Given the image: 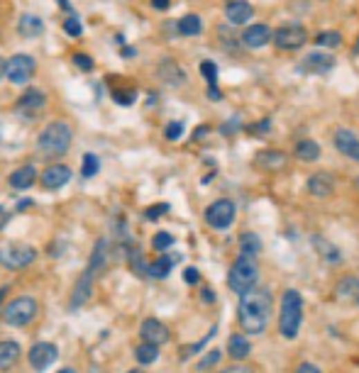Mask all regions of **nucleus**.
Listing matches in <instances>:
<instances>
[{
    "label": "nucleus",
    "mask_w": 359,
    "mask_h": 373,
    "mask_svg": "<svg viewBox=\"0 0 359 373\" xmlns=\"http://www.w3.org/2000/svg\"><path fill=\"white\" fill-rule=\"evenodd\" d=\"M169 6H172V0H151V8H154V10H167Z\"/></svg>",
    "instance_id": "de8ad7c7"
},
{
    "label": "nucleus",
    "mask_w": 359,
    "mask_h": 373,
    "mask_svg": "<svg viewBox=\"0 0 359 373\" xmlns=\"http://www.w3.org/2000/svg\"><path fill=\"white\" fill-rule=\"evenodd\" d=\"M17 358H20V344L0 342V371H10Z\"/></svg>",
    "instance_id": "a878e982"
},
{
    "label": "nucleus",
    "mask_w": 359,
    "mask_h": 373,
    "mask_svg": "<svg viewBox=\"0 0 359 373\" xmlns=\"http://www.w3.org/2000/svg\"><path fill=\"white\" fill-rule=\"evenodd\" d=\"M315 44H320V47H340V44H342V35H340L338 30L317 32V35H315Z\"/></svg>",
    "instance_id": "473e14b6"
},
{
    "label": "nucleus",
    "mask_w": 359,
    "mask_h": 373,
    "mask_svg": "<svg viewBox=\"0 0 359 373\" xmlns=\"http://www.w3.org/2000/svg\"><path fill=\"white\" fill-rule=\"evenodd\" d=\"M59 6H62V8H66V10H68V0H59Z\"/></svg>",
    "instance_id": "5fc2aeb1"
},
{
    "label": "nucleus",
    "mask_w": 359,
    "mask_h": 373,
    "mask_svg": "<svg viewBox=\"0 0 359 373\" xmlns=\"http://www.w3.org/2000/svg\"><path fill=\"white\" fill-rule=\"evenodd\" d=\"M234 220V202L228 198H220V200L210 202L208 210H205V222L215 229H228Z\"/></svg>",
    "instance_id": "6e6552de"
},
{
    "label": "nucleus",
    "mask_w": 359,
    "mask_h": 373,
    "mask_svg": "<svg viewBox=\"0 0 359 373\" xmlns=\"http://www.w3.org/2000/svg\"><path fill=\"white\" fill-rule=\"evenodd\" d=\"M140 334L145 344H151V347H162V344L169 342V327L159 320H145Z\"/></svg>",
    "instance_id": "4468645a"
},
{
    "label": "nucleus",
    "mask_w": 359,
    "mask_h": 373,
    "mask_svg": "<svg viewBox=\"0 0 359 373\" xmlns=\"http://www.w3.org/2000/svg\"><path fill=\"white\" fill-rule=\"evenodd\" d=\"M271 315V293L261 285H255L239 296L237 320L242 332L247 334H261Z\"/></svg>",
    "instance_id": "f257e3e1"
},
{
    "label": "nucleus",
    "mask_w": 359,
    "mask_h": 373,
    "mask_svg": "<svg viewBox=\"0 0 359 373\" xmlns=\"http://www.w3.org/2000/svg\"><path fill=\"white\" fill-rule=\"evenodd\" d=\"M71 146V127L66 122H49L37 140V149L42 156H64Z\"/></svg>",
    "instance_id": "f03ea898"
},
{
    "label": "nucleus",
    "mask_w": 359,
    "mask_h": 373,
    "mask_svg": "<svg viewBox=\"0 0 359 373\" xmlns=\"http://www.w3.org/2000/svg\"><path fill=\"white\" fill-rule=\"evenodd\" d=\"M98 169H100L98 156H95V154H86L84 156V169H81V171H84V176L86 178L95 176V173H98Z\"/></svg>",
    "instance_id": "4c0bfd02"
},
{
    "label": "nucleus",
    "mask_w": 359,
    "mask_h": 373,
    "mask_svg": "<svg viewBox=\"0 0 359 373\" xmlns=\"http://www.w3.org/2000/svg\"><path fill=\"white\" fill-rule=\"evenodd\" d=\"M252 352V344L247 342L245 334H232V337L228 339V354L234 358V361H242V358H247Z\"/></svg>",
    "instance_id": "393cba45"
},
{
    "label": "nucleus",
    "mask_w": 359,
    "mask_h": 373,
    "mask_svg": "<svg viewBox=\"0 0 359 373\" xmlns=\"http://www.w3.org/2000/svg\"><path fill=\"white\" fill-rule=\"evenodd\" d=\"M257 278H259V269H257V261L250 259V256H237L230 269V276H228V283L234 293H247L250 288L257 285Z\"/></svg>",
    "instance_id": "20e7f679"
},
{
    "label": "nucleus",
    "mask_w": 359,
    "mask_h": 373,
    "mask_svg": "<svg viewBox=\"0 0 359 373\" xmlns=\"http://www.w3.org/2000/svg\"><path fill=\"white\" fill-rule=\"evenodd\" d=\"M308 193L313 198H328L335 191V181L330 173H315V176L308 178Z\"/></svg>",
    "instance_id": "6ab92c4d"
},
{
    "label": "nucleus",
    "mask_w": 359,
    "mask_h": 373,
    "mask_svg": "<svg viewBox=\"0 0 359 373\" xmlns=\"http://www.w3.org/2000/svg\"><path fill=\"white\" fill-rule=\"evenodd\" d=\"M6 293H8V288H0V303H3V298H6Z\"/></svg>",
    "instance_id": "864d4df0"
},
{
    "label": "nucleus",
    "mask_w": 359,
    "mask_h": 373,
    "mask_svg": "<svg viewBox=\"0 0 359 373\" xmlns=\"http://www.w3.org/2000/svg\"><path fill=\"white\" fill-rule=\"evenodd\" d=\"M37 71V61L30 57V54H15V57L8 61V81L20 86V83H27Z\"/></svg>",
    "instance_id": "1a4fd4ad"
},
{
    "label": "nucleus",
    "mask_w": 359,
    "mask_h": 373,
    "mask_svg": "<svg viewBox=\"0 0 359 373\" xmlns=\"http://www.w3.org/2000/svg\"><path fill=\"white\" fill-rule=\"evenodd\" d=\"M333 144L338 151H342L347 159L359 161V137L352 130H338L333 137Z\"/></svg>",
    "instance_id": "dca6fc26"
},
{
    "label": "nucleus",
    "mask_w": 359,
    "mask_h": 373,
    "mask_svg": "<svg viewBox=\"0 0 359 373\" xmlns=\"http://www.w3.org/2000/svg\"><path fill=\"white\" fill-rule=\"evenodd\" d=\"M64 32H66L68 37H81V32H84V25H81V20H78L76 12H71V15L64 20Z\"/></svg>",
    "instance_id": "c9c22d12"
},
{
    "label": "nucleus",
    "mask_w": 359,
    "mask_h": 373,
    "mask_svg": "<svg viewBox=\"0 0 359 373\" xmlns=\"http://www.w3.org/2000/svg\"><path fill=\"white\" fill-rule=\"evenodd\" d=\"M183 278H186V283H198V280H201V276H198V271H196V269H186Z\"/></svg>",
    "instance_id": "49530a36"
},
{
    "label": "nucleus",
    "mask_w": 359,
    "mask_h": 373,
    "mask_svg": "<svg viewBox=\"0 0 359 373\" xmlns=\"http://www.w3.org/2000/svg\"><path fill=\"white\" fill-rule=\"evenodd\" d=\"M151 247L159 249V251H167V249L174 247V237L169 232H156L154 239H151Z\"/></svg>",
    "instance_id": "e433bc0d"
},
{
    "label": "nucleus",
    "mask_w": 359,
    "mask_h": 373,
    "mask_svg": "<svg viewBox=\"0 0 359 373\" xmlns=\"http://www.w3.org/2000/svg\"><path fill=\"white\" fill-rule=\"evenodd\" d=\"M176 32L181 37H198L201 32H203V22H201V17L198 15L188 12V15H183L181 20L176 22Z\"/></svg>",
    "instance_id": "bb28decb"
},
{
    "label": "nucleus",
    "mask_w": 359,
    "mask_h": 373,
    "mask_svg": "<svg viewBox=\"0 0 359 373\" xmlns=\"http://www.w3.org/2000/svg\"><path fill=\"white\" fill-rule=\"evenodd\" d=\"M105 259H108V249H105V242L100 239L98 247L93 249V256H91L89 261V274H100V271L105 269Z\"/></svg>",
    "instance_id": "c756f323"
},
{
    "label": "nucleus",
    "mask_w": 359,
    "mask_h": 373,
    "mask_svg": "<svg viewBox=\"0 0 359 373\" xmlns=\"http://www.w3.org/2000/svg\"><path fill=\"white\" fill-rule=\"evenodd\" d=\"M201 73L208 81V88H218V66H215V61H210V59L201 61Z\"/></svg>",
    "instance_id": "f704fd0d"
},
{
    "label": "nucleus",
    "mask_w": 359,
    "mask_h": 373,
    "mask_svg": "<svg viewBox=\"0 0 359 373\" xmlns=\"http://www.w3.org/2000/svg\"><path fill=\"white\" fill-rule=\"evenodd\" d=\"M6 224H8V210H6L3 205H0V229L6 227Z\"/></svg>",
    "instance_id": "09e8293b"
},
{
    "label": "nucleus",
    "mask_w": 359,
    "mask_h": 373,
    "mask_svg": "<svg viewBox=\"0 0 359 373\" xmlns=\"http://www.w3.org/2000/svg\"><path fill=\"white\" fill-rule=\"evenodd\" d=\"M261 251V239L259 234L255 232H245L242 237H239V256H250V259H255L257 254Z\"/></svg>",
    "instance_id": "cd10ccee"
},
{
    "label": "nucleus",
    "mask_w": 359,
    "mask_h": 373,
    "mask_svg": "<svg viewBox=\"0 0 359 373\" xmlns=\"http://www.w3.org/2000/svg\"><path fill=\"white\" fill-rule=\"evenodd\" d=\"M37 251L27 244H17V242H8L0 247V264L10 271H20L25 266H30L35 261Z\"/></svg>",
    "instance_id": "39448f33"
},
{
    "label": "nucleus",
    "mask_w": 359,
    "mask_h": 373,
    "mask_svg": "<svg viewBox=\"0 0 359 373\" xmlns=\"http://www.w3.org/2000/svg\"><path fill=\"white\" fill-rule=\"evenodd\" d=\"M68 178H71V171H68L64 164H54L49 166L47 171L42 173V186L47 188V191H59L62 186H66Z\"/></svg>",
    "instance_id": "a211bd4d"
},
{
    "label": "nucleus",
    "mask_w": 359,
    "mask_h": 373,
    "mask_svg": "<svg viewBox=\"0 0 359 373\" xmlns=\"http://www.w3.org/2000/svg\"><path fill=\"white\" fill-rule=\"evenodd\" d=\"M127 373H142V371H137V368H135V371H127Z\"/></svg>",
    "instance_id": "4d7b16f0"
},
{
    "label": "nucleus",
    "mask_w": 359,
    "mask_h": 373,
    "mask_svg": "<svg viewBox=\"0 0 359 373\" xmlns=\"http://www.w3.org/2000/svg\"><path fill=\"white\" fill-rule=\"evenodd\" d=\"M44 108V93L37 88H30L25 90V93L20 95V100H17V110L25 115H32V113H39V110Z\"/></svg>",
    "instance_id": "412c9836"
},
{
    "label": "nucleus",
    "mask_w": 359,
    "mask_h": 373,
    "mask_svg": "<svg viewBox=\"0 0 359 373\" xmlns=\"http://www.w3.org/2000/svg\"><path fill=\"white\" fill-rule=\"evenodd\" d=\"M255 164L259 166L261 171L276 173V171H284L288 166V156L284 154L282 149H264L255 156Z\"/></svg>",
    "instance_id": "ddd939ff"
},
{
    "label": "nucleus",
    "mask_w": 359,
    "mask_h": 373,
    "mask_svg": "<svg viewBox=\"0 0 359 373\" xmlns=\"http://www.w3.org/2000/svg\"><path fill=\"white\" fill-rule=\"evenodd\" d=\"M169 210V205L167 202H162V205H154V207H149V210H147V218L149 220H156L159 218V215H164Z\"/></svg>",
    "instance_id": "37998d69"
},
{
    "label": "nucleus",
    "mask_w": 359,
    "mask_h": 373,
    "mask_svg": "<svg viewBox=\"0 0 359 373\" xmlns=\"http://www.w3.org/2000/svg\"><path fill=\"white\" fill-rule=\"evenodd\" d=\"M27 358H30V366L35 368V371H47V368L59 358V349L49 342H37L35 347L30 349Z\"/></svg>",
    "instance_id": "9b49d317"
},
{
    "label": "nucleus",
    "mask_w": 359,
    "mask_h": 373,
    "mask_svg": "<svg viewBox=\"0 0 359 373\" xmlns=\"http://www.w3.org/2000/svg\"><path fill=\"white\" fill-rule=\"evenodd\" d=\"M8 76V61L3 57H0V81H3V78Z\"/></svg>",
    "instance_id": "8fccbe9b"
},
{
    "label": "nucleus",
    "mask_w": 359,
    "mask_h": 373,
    "mask_svg": "<svg viewBox=\"0 0 359 373\" xmlns=\"http://www.w3.org/2000/svg\"><path fill=\"white\" fill-rule=\"evenodd\" d=\"M296 373H323V371H320V368H317L315 366V363H301V366H298V371Z\"/></svg>",
    "instance_id": "a18cd8bd"
},
{
    "label": "nucleus",
    "mask_w": 359,
    "mask_h": 373,
    "mask_svg": "<svg viewBox=\"0 0 359 373\" xmlns=\"http://www.w3.org/2000/svg\"><path fill=\"white\" fill-rule=\"evenodd\" d=\"M178 261V256H162L159 261H154V264L149 266V276H154V278H167L169 271H172V266Z\"/></svg>",
    "instance_id": "7c9ffc66"
},
{
    "label": "nucleus",
    "mask_w": 359,
    "mask_h": 373,
    "mask_svg": "<svg viewBox=\"0 0 359 373\" xmlns=\"http://www.w3.org/2000/svg\"><path fill=\"white\" fill-rule=\"evenodd\" d=\"M135 358L142 363V366H149L159 358V347H151V344H140L135 349Z\"/></svg>",
    "instance_id": "2f4dec72"
},
{
    "label": "nucleus",
    "mask_w": 359,
    "mask_h": 373,
    "mask_svg": "<svg viewBox=\"0 0 359 373\" xmlns=\"http://www.w3.org/2000/svg\"><path fill=\"white\" fill-rule=\"evenodd\" d=\"M91 285H93V274L86 271L81 278H78L76 288H73V296H71V307H81L91 296Z\"/></svg>",
    "instance_id": "b1692460"
},
{
    "label": "nucleus",
    "mask_w": 359,
    "mask_h": 373,
    "mask_svg": "<svg viewBox=\"0 0 359 373\" xmlns=\"http://www.w3.org/2000/svg\"><path fill=\"white\" fill-rule=\"evenodd\" d=\"M293 154H296V159H301V161H317L320 159V144L317 142H313V140H301L296 144V149H293Z\"/></svg>",
    "instance_id": "c85d7f7f"
},
{
    "label": "nucleus",
    "mask_w": 359,
    "mask_h": 373,
    "mask_svg": "<svg viewBox=\"0 0 359 373\" xmlns=\"http://www.w3.org/2000/svg\"><path fill=\"white\" fill-rule=\"evenodd\" d=\"M223 373H250V368H247V366H232V368H228V371H223Z\"/></svg>",
    "instance_id": "3c124183"
},
{
    "label": "nucleus",
    "mask_w": 359,
    "mask_h": 373,
    "mask_svg": "<svg viewBox=\"0 0 359 373\" xmlns=\"http://www.w3.org/2000/svg\"><path fill=\"white\" fill-rule=\"evenodd\" d=\"M315 249H317V254H323L325 261H330V264H338V261L342 259V254H340L330 242H325V239H315Z\"/></svg>",
    "instance_id": "72a5a7b5"
},
{
    "label": "nucleus",
    "mask_w": 359,
    "mask_h": 373,
    "mask_svg": "<svg viewBox=\"0 0 359 373\" xmlns=\"http://www.w3.org/2000/svg\"><path fill=\"white\" fill-rule=\"evenodd\" d=\"M269 119H261V122H257V124H252L250 130H252V135H264V130H269Z\"/></svg>",
    "instance_id": "c03bdc74"
},
{
    "label": "nucleus",
    "mask_w": 359,
    "mask_h": 373,
    "mask_svg": "<svg viewBox=\"0 0 359 373\" xmlns=\"http://www.w3.org/2000/svg\"><path fill=\"white\" fill-rule=\"evenodd\" d=\"M59 373H76V371H73V368H62Z\"/></svg>",
    "instance_id": "6e6d98bb"
},
{
    "label": "nucleus",
    "mask_w": 359,
    "mask_h": 373,
    "mask_svg": "<svg viewBox=\"0 0 359 373\" xmlns=\"http://www.w3.org/2000/svg\"><path fill=\"white\" fill-rule=\"evenodd\" d=\"M271 39H274V32H271L266 25H250L245 32H242V44L250 49L266 47Z\"/></svg>",
    "instance_id": "2eb2a0df"
},
{
    "label": "nucleus",
    "mask_w": 359,
    "mask_h": 373,
    "mask_svg": "<svg viewBox=\"0 0 359 373\" xmlns=\"http://www.w3.org/2000/svg\"><path fill=\"white\" fill-rule=\"evenodd\" d=\"M308 41V32L303 25L298 22H288V25H282L274 32V44L276 49L282 52H293V49H301Z\"/></svg>",
    "instance_id": "423d86ee"
},
{
    "label": "nucleus",
    "mask_w": 359,
    "mask_h": 373,
    "mask_svg": "<svg viewBox=\"0 0 359 373\" xmlns=\"http://www.w3.org/2000/svg\"><path fill=\"white\" fill-rule=\"evenodd\" d=\"M220 361V352H210L205 354L203 358H201V363H198V371H208L210 366H215V363Z\"/></svg>",
    "instance_id": "a19ab883"
},
{
    "label": "nucleus",
    "mask_w": 359,
    "mask_h": 373,
    "mask_svg": "<svg viewBox=\"0 0 359 373\" xmlns=\"http://www.w3.org/2000/svg\"><path fill=\"white\" fill-rule=\"evenodd\" d=\"M8 181H10V186L15 188V191H27V188L37 181V169L35 166H20L17 171L10 173Z\"/></svg>",
    "instance_id": "5701e85b"
},
{
    "label": "nucleus",
    "mask_w": 359,
    "mask_h": 373,
    "mask_svg": "<svg viewBox=\"0 0 359 373\" xmlns=\"http://www.w3.org/2000/svg\"><path fill=\"white\" fill-rule=\"evenodd\" d=\"M122 57H125V59L135 57V47H122Z\"/></svg>",
    "instance_id": "603ef678"
},
{
    "label": "nucleus",
    "mask_w": 359,
    "mask_h": 373,
    "mask_svg": "<svg viewBox=\"0 0 359 373\" xmlns=\"http://www.w3.org/2000/svg\"><path fill=\"white\" fill-rule=\"evenodd\" d=\"M335 298L347 307H359V278L357 276H344L335 285Z\"/></svg>",
    "instance_id": "f8f14e48"
},
{
    "label": "nucleus",
    "mask_w": 359,
    "mask_h": 373,
    "mask_svg": "<svg viewBox=\"0 0 359 373\" xmlns=\"http://www.w3.org/2000/svg\"><path fill=\"white\" fill-rule=\"evenodd\" d=\"M303 322V298L296 290H286L282 298V317H279V332L286 339H296Z\"/></svg>",
    "instance_id": "7ed1b4c3"
},
{
    "label": "nucleus",
    "mask_w": 359,
    "mask_h": 373,
    "mask_svg": "<svg viewBox=\"0 0 359 373\" xmlns=\"http://www.w3.org/2000/svg\"><path fill=\"white\" fill-rule=\"evenodd\" d=\"M113 98H115V103H120V105H132L137 95H135V90H115Z\"/></svg>",
    "instance_id": "ea45409f"
},
{
    "label": "nucleus",
    "mask_w": 359,
    "mask_h": 373,
    "mask_svg": "<svg viewBox=\"0 0 359 373\" xmlns=\"http://www.w3.org/2000/svg\"><path fill=\"white\" fill-rule=\"evenodd\" d=\"M73 64H76V66L81 68V71H93V59L86 57L84 52L73 54Z\"/></svg>",
    "instance_id": "58836bf2"
},
{
    "label": "nucleus",
    "mask_w": 359,
    "mask_h": 373,
    "mask_svg": "<svg viewBox=\"0 0 359 373\" xmlns=\"http://www.w3.org/2000/svg\"><path fill=\"white\" fill-rule=\"evenodd\" d=\"M17 32H20L22 37H27V39L44 35V20L39 15L25 12V15H20V20H17Z\"/></svg>",
    "instance_id": "aec40b11"
},
{
    "label": "nucleus",
    "mask_w": 359,
    "mask_h": 373,
    "mask_svg": "<svg viewBox=\"0 0 359 373\" xmlns=\"http://www.w3.org/2000/svg\"><path fill=\"white\" fill-rule=\"evenodd\" d=\"M35 315H37V303L35 298H27V296L15 298V300L6 307V312H3V317H6V322L10 327L30 325V322L35 320Z\"/></svg>",
    "instance_id": "0eeeda50"
},
{
    "label": "nucleus",
    "mask_w": 359,
    "mask_h": 373,
    "mask_svg": "<svg viewBox=\"0 0 359 373\" xmlns=\"http://www.w3.org/2000/svg\"><path fill=\"white\" fill-rule=\"evenodd\" d=\"M159 78H162L164 83H169V86H181V83H186L183 68L178 66L176 61H172V59H164V61L159 64Z\"/></svg>",
    "instance_id": "4be33fe9"
},
{
    "label": "nucleus",
    "mask_w": 359,
    "mask_h": 373,
    "mask_svg": "<svg viewBox=\"0 0 359 373\" xmlns=\"http://www.w3.org/2000/svg\"><path fill=\"white\" fill-rule=\"evenodd\" d=\"M255 15V8L247 3V0H230L225 6V17H228L230 25H245Z\"/></svg>",
    "instance_id": "f3484780"
},
{
    "label": "nucleus",
    "mask_w": 359,
    "mask_h": 373,
    "mask_svg": "<svg viewBox=\"0 0 359 373\" xmlns=\"http://www.w3.org/2000/svg\"><path fill=\"white\" fill-rule=\"evenodd\" d=\"M181 135H183V122H169L167 124V140L176 142V140H181Z\"/></svg>",
    "instance_id": "79ce46f5"
},
{
    "label": "nucleus",
    "mask_w": 359,
    "mask_h": 373,
    "mask_svg": "<svg viewBox=\"0 0 359 373\" xmlns=\"http://www.w3.org/2000/svg\"><path fill=\"white\" fill-rule=\"evenodd\" d=\"M335 68V57L325 52H308L298 64V71L308 73V76H323Z\"/></svg>",
    "instance_id": "9d476101"
}]
</instances>
